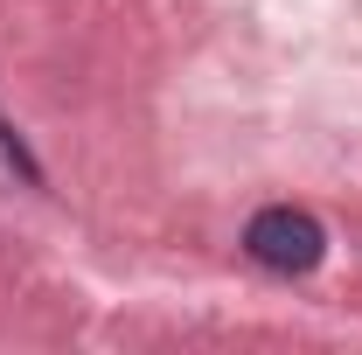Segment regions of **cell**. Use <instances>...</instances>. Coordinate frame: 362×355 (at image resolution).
I'll use <instances>...</instances> for the list:
<instances>
[{
  "instance_id": "cell-1",
  "label": "cell",
  "mask_w": 362,
  "mask_h": 355,
  "mask_svg": "<svg viewBox=\"0 0 362 355\" xmlns=\"http://www.w3.org/2000/svg\"><path fill=\"white\" fill-rule=\"evenodd\" d=\"M244 251H251V265L279 272V279H307V272L327 258V223H320L314 209L272 202V209H258V216H251Z\"/></svg>"
},
{
  "instance_id": "cell-2",
  "label": "cell",
  "mask_w": 362,
  "mask_h": 355,
  "mask_svg": "<svg viewBox=\"0 0 362 355\" xmlns=\"http://www.w3.org/2000/svg\"><path fill=\"white\" fill-rule=\"evenodd\" d=\"M0 153H7V161H14V168H21V175H28V181H42V168H35V153L21 146V133H14L7 119H0Z\"/></svg>"
}]
</instances>
